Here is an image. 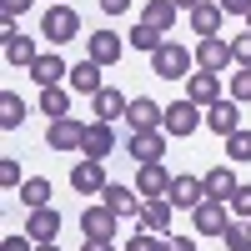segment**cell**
Listing matches in <instances>:
<instances>
[{"instance_id":"6da1fadb","label":"cell","mask_w":251,"mask_h":251,"mask_svg":"<svg viewBox=\"0 0 251 251\" xmlns=\"http://www.w3.org/2000/svg\"><path fill=\"white\" fill-rule=\"evenodd\" d=\"M151 66H156L161 80H186V75L196 71V50H186L181 40H166V46L151 55Z\"/></svg>"},{"instance_id":"7a4b0ae2","label":"cell","mask_w":251,"mask_h":251,"mask_svg":"<svg viewBox=\"0 0 251 251\" xmlns=\"http://www.w3.org/2000/svg\"><path fill=\"white\" fill-rule=\"evenodd\" d=\"M196 126H206V111L196 106V100H186V96H181V100H171V106H166V121H161V131H166V136H181V141H186Z\"/></svg>"},{"instance_id":"3957f363","label":"cell","mask_w":251,"mask_h":251,"mask_svg":"<svg viewBox=\"0 0 251 251\" xmlns=\"http://www.w3.org/2000/svg\"><path fill=\"white\" fill-rule=\"evenodd\" d=\"M40 35H46L50 46H66V40H75V35H80V15H75L71 5H50V10H46V20H40Z\"/></svg>"},{"instance_id":"277c9868","label":"cell","mask_w":251,"mask_h":251,"mask_svg":"<svg viewBox=\"0 0 251 251\" xmlns=\"http://www.w3.org/2000/svg\"><path fill=\"white\" fill-rule=\"evenodd\" d=\"M116 226H121V216L111 211L106 201L80 211V231H86V241H116Z\"/></svg>"},{"instance_id":"5b68a950","label":"cell","mask_w":251,"mask_h":251,"mask_svg":"<svg viewBox=\"0 0 251 251\" xmlns=\"http://www.w3.org/2000/svg\"><path fill=\"white\" fill-rule=\"evenodd\" d=\"M196 66L201 71H226V66H236V55H231V40H221V35H206V40H196Z\"/></svg>"},{"instance_id":"8992f818","label":"cell","mask_w":251,"mask_h":251,"mask_svg":"<svg viewBox=\"0 0 251 251\" xmlns=\"http://www.w3.org/2000/svg\"><path fill=\"white\" fill-rule=\"evenodd\" d=\"M106 161H86V156H80L75 161V171H71V191H80V196H100V191H106Z\"/></svg>"},{"instance_id":"52a82bcc","label":"cell","mask_w":251,"mask_h":251,"mask_svg":"<svg viewBox=\"0 0 251 251\" xmlns=\"http://www.w3.org/2000/svg\"><path fill=\"white\" fill-rule=\"evenodd\" d=\"M201 186H206V201H226V206H231V196L241 191L236 166H231V161H226V166H211V171L201 176Z\"/></svg>"},{"instance_id":"ba28073f","label":"cell","mask_w":251,"mask_h":251,"mask_svg":"<svg viewBox=\"0 0 251 251\" xmlns=\"http://www.w3.org/2000/svg\"><path fill=\"white\" fill-rule=\"evenodd\" d=\"M206 131H216L221 141L236 136V131H241V100L226 96V100H216V106H206Z\"/></svg>"},{"instance_id":"9c48e42d","label":"cell","mask_w":251,"mask_h":251,"mask_svg":"<svg viewBox=\"0 0 251 251\" xmlns=\"http://www.w3.org/2000/svg\"><path fill=\"white\" fill-rule=\"evenodd\" d=\"M191 221H196V236H221L226 226H231V206L226 201H201L191 211Z\"/></svg>"},{"instance_id":"30bf717a","label":"cell","mask_w":251,"mask_h":251,"mask_svg":"<svg viewBox=\"0 0 251 251\" xmlns=\"http://www.w3.org/2000/svg\"><path fill=\"white\" fill-rule=\"evenodd\" d=\"M186 100H196L201 111H206V106H216V100H221V75L196 66L191 75H186Z\"/></svg>"},{"instance_id":"8fae6325","label":"cell","mask_w":251,"mask_h":251,"mask_svg":"<svg viewBox=\"0 0 251 251\" xmlns=\"http://www.w3.org/2000/svg\"><path fill=\"white\" fill-rule=\"evenodd\" d=\"M136 191H141L146 201L166 196V191H171V171H166L161 161H141V166H136Z\"/></svg>"},{"instance_id":"7c38bea8","label":"cell","mask_w":251,"mask_h":251,"mask_svg":"<svg viewBox=\"0 0 251 251\" xmlns=\"http://www.w3.org/2000/svg\"><path fill=\"white\" fill-rule=\"evenodd\" d=\"M80 141H86V126L71 121V116H60V121L46 126V146L50 151H80Z\"/></svg>"},{"instance_id":"4fadbf2b","label":"cell","mask_w":251,"mask_h":251,"mask_svg":"<svg viewBox=\"0 0 251 251\" xmlns=\"http://www.w3.org/2000/svg\"><path fill=\"white\" fill-rule=\"evenodd\" d=\"M111 151H116L111 121H91V126H86V141H80V156H86V161H106Z\"/></svg>"},{"instance_id":"5bb4252c","label":"cell","mask_w":251,"mask_h":251,"mask_svg":"<svg viewBox=\"0 0 251 251\" xmlns=\"http://www.w3.org/2000/svg\"><path fill=\"white\" fill-rule=\"evenodd\" d=\"M161 121H166V106H156L151 96H136L131 111H126V126H131V131H161Z\"/></svg>"},{"instance_id":"9a60e30c","label":"cell","mask_w":251,"mask_h":251,"mask_svg":"<svg viewBox=\"0 0 251 251\" xmlns=\"http://www.w3.org/2000/svg\"><path fill=\"white\" fill-rule=\"evenodd\" d=\"M166 201H171V206H181V211H196V206L206 201L201 176H171V191H166Z\"/></svg>"},{"instance_id":"2e32d148","label":"cell","mask_w":251,"mask_h":251,"mask_svg":"<svg viewBox=\"0 0 251 251\" xmlns=\"http://www.w3.org/2000/svg\"><path fill=\"white\" fill-rule=\"evenodd\" d=\"M100 201H106L116 216H141V206H146V196L136 191V186H116V181L100 191Z\"/></svg>"},{"instance_id":"e0dca14e","label":"cell","mask_w":251,"mask_h":251,"mask_svg":"<svg viewBox=\"0 0 251 251\" xmlns=\"http://www.w3.org/2000/svg\"><path fill=\"white\" fill-rule=\"evenodd\" d=\"M131 161L141 166V161H161L166 156V131H131Z\"/></svg>"},{"instance_id":"ac0fdd59","label":"cell","mask_w":251,"mask_h":251,"mask_svg":"<svg viewBox=\"0 0 251 251\" xmlns=\"http://www.w3.org/2000/svg\"><path fill=\"white\" fill-rule=\"evenodd\" d=\"M86 50H91V60H96V66H116V60H121V50H126V40H121L116 30H96V35L86 40Z\"/></svg>"},{"instance_id":"d6986e66","label":"cell","mask_w":251,"mask_h":251,"mask_svg":"<svg viewBox=\"0 0 251 251\" xmlns=\"http://www.w3.org/2000/svg\"><path fill=\"white\" fill-rule=\"evenodd\" d=\"M171 211H176V206L166 201V196H156V201H146V206H141V216H136V226H146V231H156V236H166V231H171Z\"/></svg>"},{"instance_id":"ffe728a7","label":"cell","mask_w":251,"mask_h":251,"mask_svg":"<svg viewBox=\"0 0 251 251\" xmlns=\"http://www.w3.org/2000/svg\"><path fill=\"white\" fill-rule=\"evenodd\" d=\"M30 80H35L40 91H46V86H60V80H71V66L60 60V50H55V55H40L35 66H30Z\"/></svg>"},{"instance_id":"44dd1931","label":"cell","mask_w":251,"mask_h":251,"mask_svg":"<svg viewBox=\"0 0 251 251\" xmlns=\"http://www.w3.org/2000/svg\"><path fill=\"white\" fill-rule=\"evenodd\" d=\"M91 100H96V121H126V111H131V100H126L116 86H100Z\"/></svg>"},{"instance_id":"7402d4cb","label":"cell","mask_w":251,"mask_h":251,"mask_svg":"<svg viewBox=\"0 0 251 251\" xmlns=\"http://www.w3.org/2000/svg\"><path fill=\"white\" fill-rule=\"evenodd\" d=\"M25 231L35 241H60V211H50V206H40V211L25 216Z\"/></svg>"},{"instance_id":"603a6c76","label":"cell","mask_w":251,"mask_h":251,"mask_svg":"<svg viewBox=\"0 0 251 251\" xmlns=\"http://www.w3.org/2000/svg\"><path fill=\"white\" fill-rule=\"evenodd\" d=\"M221 15H226V10L216 5V0H201V5L191 10V30H196L201 40H206V35H221Z\"/></svg>"},{"instance_id":"cb8c5ba5","label":"cell","mask_w":251,"mask_h":251,"mask_svg":"<svg viewBox=\"0 0 251 251\" xmlns=\"http://www.w3.org/2000/svg\"><path fill=\"white\" fill-rule=\"evenodd\" d=\"M5 60L30 71L35 60H40V50H35V40H30V35H20V30H15V35H5Z\"/></svg>"},{"instance_id":"d4e9b609","label":"cell","mask_w":251,"mask_h":251,"mask_svg":"<svg viewBox=\"0 0 251 251\" xmlns=\"http://www.w3.org/2000/svg\"><path fill=\"white\" fill-rule=\"evenodd\" d=\"M176 15H181V10H176V0H146V10H141V20H146V25H156L161 35L176 25Z\"/></svg>"},{"instance_id":"484cf974","label":"cell","mask_w":251,"mask_h":251,"mask_svg":"<svg viewBox=\"0 0 251 251\" xmlns=\"http://www.w3.org/2000/svg\"><path fill=\"white\" fill-rule=\"evenodd\" d=\"M100 71H106V66H96V60H80V66H71V91L96 96V91H100Z\"/></svg>"},{"instance_id":"4316f807","label":"cell","mask_w":251,"mask_h":251,"mask_svg":"<svg viewBox=\"0 0 251 251\" xmlns=\"http://www.w3.org/2000/svg\"><path fill=\"white\" fill-rule=\"evenodd\" d=\"M20 206H25V211H40V206H50V181H46V176L20 181Z\"/></svg>"},{"instance_id":"83f0119b","label":"cell","mask_w":251,"mask_h":251,"mask_svg":"<svg viewBox=\"0 0 251 251\" xmlns=\"http://www.w3.org/2000/svg\"><path fill=\"white\" fill-rule=\"evenodd\" d=\"M25 126V100H20L15 91L0 96V131H20Z\"/></svg>"},{"instance_id":"f1b7e54d","label":"cell","mask_w":251,"mask_h":251,"mask_svg":"<svg viewBox=\"0 0 251 251\" xmlns=\"http://www.w3.org/2000/svg\"><path fill=\"white\" fill-rule=\"evenodd\" d=\"M126 46H136V50H146V55H156L166 40H161V30L156 25H146V20H136L131 25V35H126Z\"/></svg>"},{"instance_id":"f546056e","label":"cell","mask_w":251,"mask_h":251,"mask_svg":"<svg viewBox=\"0 0 251 251\" xmlns=\"http://www.w3.org/2000/svg\"><path fill=\"white\" fill-rule=\"evenodd\" d=\"M40 111H46V121H60V116H71V91H60V86H46V91H40Z\"/></svg>"},{"instance_id":"4dcf8cb0","label":"cell","mask_w":251,"mask_h":251,"mask_svg":"<svg viewBox=\"0 0 251 251\" xmlns=\"http://www.w3.org/2000/svg\"><path fill=\"white\" fill-rule=\"evenodd\" d=\"M226 161H231V166H246L251 161V131H246V126L236 136H226Z\"/></svg>"},{"instance_id":"1f68e13d","label":"cell","mask_w":251,"mask_h":251,"mask_svg":"<svg viewBox=\"0 0 251 251\" xmlns=\"http://www.w3.org/2000/svg\"><path fill=\"white\" fill-rule=\"evenodd\" d=\"M221 241H226V251H251V221L241 216V221H231L221 231Z\"/></svg>"},{"instance_id":"d6a6232c","label":"cell","mask_w":251,"mask_h":251,"mask_svg":"<svg viewBox=\"0 0 251 251\" xmlns=\"http://www.w3.org/2000/svg\"><path fill=\"white\" fill-rule=\"evenodd\" d=\"M226 96L231 100H251V66H236V75L226 80Z\"/></svg>"},{"instance_id":"836d02e7","label":"cell","mask_w":251,"mask_h":251,"mask_svg":"<svg viewBox=\"0 0 251 251\" xmlns=\"http://www.w3.org/2000/svg\"><path fill=\"white\" fill-rule=\"evenodd\" d=\"M126 251H166V236H156V231H146V226H136V236H131V246Z\"/></svg>"},{"instance_id":"e575fe53","label":"cell","mask_w":251,"mask_h":251,"mask_svg":"<svg viewBox=\"0 0 251 251\" xmlns=\"http://www.w3.org/2000/svg\"><path fill=\"white\" fill-rule=\"evenodd\" d=\"M0 186H5V191H15V186H20V166H15V156H0Z\"/></svg>"},{"instance_id":"d590c367","label":"cell","mask_w":251,"mask_h":251,"mask_svg":"<svg viewBox=\"0 0 251 251\" xmlns=\"http://www.w3.org/2000/svg\"><path fill=\"white\" fill-rule=\"evenodd\" d=\"M231 55H236V66H251V30L231 35Z\"/></svg>"},{"instance_id":"8d00e7d4","label":"cell","mask_w":251,"mask_h":251,"mask_svg":"<svg viewBox=\"0 0 251 251\" xmlns=\"http://www.w3.org/2000/svg\"><path fill=\"white\" fill-rule=\"evenodd\" d=\"M231 211H236V216H246V221H251V186H241V191H236V196H231Z\"/></svg>"},{"instance_id":"74e56055","label":"cell","mask_w":251,"mask_h":251,"mask_svg":"<svg viewBox=\"0 0 251 251\" xmlns=\"http://www.w3.org/2000/svg\"><path fill=\"white\" fill-rule=\"evenodd\" d=\"M0 251H35V236L30 231H20V236H5V246Z\"/></svg>"},{"instance_id":"f35d334b","label":"cell","mask_w":251,"mask_h":251,"mask_svg":"<svg viewBox=\"0 0 251 251\" xmlns=\"http://www.w3.org/2000/svg\"><path fill=\"white\" fill-rule=\"evenodd\" d=\"M216 5H221L226 15H246V10H251V0H216Z\"/></svg>"},{"instance_id":"ab89813d","label":"cell","mask_w":251,"mask_h":251,"mask_svg":"<svg viewBox=\"0 0 251 251\" xmlns=\"http://www.w3.org/2000/svg\"><path fill=\"white\" fill-rule=\"evenodd\" d=\"M166 251H196L191 236H166Z\"/></svg>"},{"instance_id":"60d3db41","label":"cell","mask_w":251,"mask_h":251,"mask_svg":"<svg viewBox=\"0 0 251 251\" xmlns=\"http://www.w3.org/2000/svg\"><path fill=\"white\" fill-rule=\"evenodd\" d=\"M100 10H106V15H126V10H131V0H100Z\"/></svg>"},{"instance_id":"b9f144b4","label":"cell","mask_w":251,"mask_h":251,"mask_svg":"<svg viewBox=\"0 0 251 251\" xmlns=\"http://www.w3.org/2000/svg\"><path fill=\"white\" fill-rule=\"evenodd\" d=\"M0 5H5V15H20V10H30L35 0H0Z\"/></svg>"},{"instance_id":"7bdbcfd3","label":"cell","mask_w":251,"mask_h":251,"mask_svg":"<svg viewBox=\"0 0 251 251\" xmlns=\"http://www.w3.org/2000/svg\"><path fill=\"white\" fill-rule=\"evenodd\" d=\"M80 251H116V246H111V241H86Z\"/></svg>"},{"instance_id":"ee69618b","label":"cell","mask_w":251,"mask_h":251,"mask_svg":"<svg viewBox=\"0 0 251 251\" xmlns=\"http://www.w3.org/2000/svg\"><path fill=\"white\" fill-rule=\"evenodd\" d=\"M35 251H60V241H35Z\"/></svg>"},{"instance_id":"f6af8a7d","label":"cell","mask_w":251,"mask_h":251,"mask_svg":"<svg viewBox=\"0 0 251 251\" xmlns=\"http://www.w3.org/2000/svg\"><path fill=\"white\" fill-rule=\"evenodd\" d=\"M201 5V0H176V10H196Z\"/></svg>"},{"instance_id":"bcb514c9","label":"cell","mask_w":251,"mask_h":251,"mask_svg":"<svg viewBox=\"0 0 251 251\" xmlns=\"http://www.w3.org/2000/svg\"><path fill=\"white\" fill-rule=\"evenodd\" d=\"M246 30H251V10H246Z\"/></svg>"},{"instance_id":"7dc6e473","label":"cell","mask_w":251,"mask_h":251,"mask_svg":"<svg viewBox=\"0 0 251 251\" xmlns=\"http://www.w3.org/2000/svg\"><path fill=\"white\" fill-rule=\"evenodd\" d=\"M50 5H66V0H50Z\"/></svg>"}]
</instances>
